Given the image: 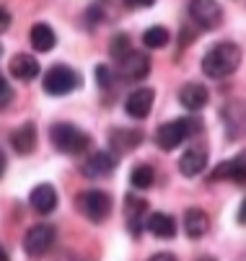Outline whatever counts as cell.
<instances>
[{
	"instance_id": "1",
	"label": "cell",
	"mask_w": 246,
	"mask_h": 261,
	"mask_svg": "<svg viewBox=\"0 0 246 261\" xmlns=\"http://www.w3.org/2000/svg\"><path fill=\"white\" fill-rule=\"evenodd\" d=\"M238 65H241V47L233 42H220L213 49H207V55L202 57V72L213 81L228 78L231 72H236Z\"/></svg>"
},
{
	"instance_id": "2",
	"label": "cell",
	"mask_w": 246,
	"mask_h": 261,
	"mask_svg": "<svg viewBox=\"0 0 246 261\" xmlns=\"http://www.w3.org/2000/svg\"><path fill=\"white\" fill-rule=\"evenodd\" d=\"M50 140L60 153H67V155H81L91 145V137L83 129H78L76 124H67V122L52 124L50 127Z\"/></svg>"
},
{
	"instance_id": "3",
	"label": "cell",
	"mask_w": 246,
	"mask_h": 261,
	"mask_svg": "<svg viewBox=\"0 0 246 261\" xmlns=\"http://www.w3.org/2000/svg\"><path fill=\"white\" fill-rule=\"evenodd\" d=\"M194 132H200V119H192V117L174 119V122H166V124L158 127L156 142H158L161 150H177V147Z\"/></svg>"
},
{
	"instance_id": "4",
	"label": "cell",
	"mask_w": 246,
	"mask_h": 261,
	"mask_svg": "<svg viewBox=\"0 0 246 261\" xmlns=\"http://www.w3.org/2000/svg\"><path fill=\"white\" fill-rule=\"evenodd\" d=\"M78 86H81V75L67 65H55L44 75V91L50 96H65L70 91H76Z\"/></svg>"
},
{
	"instance_id": "5",
	"label": "cell",
	"mask_w": 246,
	"mask_h": 261,
	"mask_svg": "<svg viewBox=\"0 0 246 261\" xmlns=\"http://www.w3.org/2000/svg\"><path fill=\"white\" fill-rule=\"evenodd\" d=\"M78 210L83 212V217H88L91 222H101L107 220V215L112 212V197L101 189H88L78 194Z\"/></svg>"
},
{
	"instance_id": "6",
	"label": "cell",
	"mask_w": 246,
	"mask_h": 261,
	"mask_svg": "<svg viewBox=\"0 0 246 261\" xmlns=\"http://www.w3.org/2000/svg\"><path fill=\"white\" fill-rule=\"evenodd\" d=\"M52 243H55V228L47 225V222H39V225L29 228L26 236H23V251L34 258L44 256L52 248Z\"/></svg>"
},
{
	"instance_id": "7",
	"label": "cell",
	"mask_w": 246,
	"mask_h": 261,
	"mask_svg": "<svg viewBox=\"0 0 246 261\" xmlns=\"http://www.w3.org/2000/svg\"><path fill=\"white\" fill-rule=\"evenodd\" d=\"M189 18L202 29H218L223 23V8L213 0H194L189 3Z\"/></svg>"
},
{
	"instance_id": "8",
	"label": "cell",
	"mask_w": 246,
	"mask_h": 261,
	"mask_svg": "<svg viewBox=\"0 0 246 261\" xmlns=\"http://www.w3.org/2000/svg\"><path fill=\"white\" fill-rule=\"evenodd\" d=\"M125 217H127V228H130L132 236L143 233L145 222H148V204H145V199L127 194V199H125Z\"/></svg>"
},
{
	"instance_id": "9",
	"label": "cell",
	"mask_w": 246,
	"mask_h": 261,
	"mask_svg": "<svg viewBox=\"0 0 246 261\" xmlns=\"http://www.w3.org/2000/svg\"><path fill=\"white\" fill-rule=\"evenodd\" d=\"M153 98H156L153 88H137V91H132V93L127 96V101H125L127 117H132V119H145V117L151 114V109H153Z\"/></svg>"
},
{
	"instance_id": "10",
	"label": "cell",
	"mask_w": 246,
	"mask_h": 261,
	"mask_svg": "<svg viewBox=\"0 0 246 261\" xmlns=\"http://www.w3.org/2000/svg\"><path fill=\"white\" fill-rule=\"evenodd\" d=\"M220 178H228V181H236V184H246V150L238 153L231 161H223L213 173H210V181H220Z\"/></svg>"
},
{
	"instance_id": "11",
	"label": "cell",
	"mask_w": 246,
	"mask_h": 261,
	"mask_svg": "<svg viewBox=\"0 0 246 261\" xmlns=\"http://www.w3.org/2000/svg\"><path fill=\"white\" fill-rule=\"evenodd\" d=\"M29 204H31L34 212H39V215L55 212V207H57V192H55V186H50V184L34 186L31 194H29Z\"/></svg>"
},
{
	"instance_id": "12",
	"label": "cell",
	"mask_w": 246,
	"mask_h": 261,
	"mask_svg": "<svg viewBox=\"0 0 246 261\" xmlns=\"http://www.w3.org/2000/svg\"><path fill=\"white\" fill-rule=\"evenodd\" d=\"M119 72L127 81H143L151 72V60L143 52H130L122 62H119Z\"/></svg>"
},
{
	"instance_id": "13",
	"label": "cell",
	"mask_w": 246,
	"mask_h": 261,
	"mask_svg": "<svg viewBox=\"0 0 246 261\" xmlns=\"http://www.w3.org/2000/svg\"><path fill=\"white\" fill-rule=\"evenodd\" d=\"M8 70H11V75L13 78H18V81H34L39 75V62H37V57H31V55H13L11 57V62H8Z\"/></svg>"
},
{
	"instance_id": "14",
	"label": "cell",
	"mask_w": 246,
	"mask_h": 261,
	"mask_svg": "<svg viewBox=\"0 0 246 261\" xmlns=\"http://www.w3.org/2000/svg\"><path fill=\"white\" fill-rule=\"evenodd\" d=\"M114 168H117V158H114L112 153H104V150L93 153V155L83 163V173H86V176H91V178L109 176Z\"/></svg>"
},
{
	"instance_id": "15",
	"label": "cell",
	"mask_w": 246,
	"mask_h": 261,
	"mask_svg": "<svg viewBox=\"0 0 246 261\" xmlns=\"http://www.w3.org/2000/svg\"><path fill=\"white\" fill-rule=\"evenodd\" d=\"M11 145H13V150H16L18 155L34 153V147H37V127H34L31 122L21 124V127L11 135Z\"/></svg>"
},
{
	"instance_id": "16",
	"label": "cell",
	"mask_w": 246,
	"mask_h": 261,
	"mask_svg": "<svg viewBox=\"0 0 246 261\" xmlns=\"http://www.w3.org/2000/svg\"><path fill=\"white\" fill-rule=\"evenodd\" d=\"M207 98H210V93H207V88H205L202 83H187V86L179 91V101H182V106L189 109V111L205 109V106H207Z\"/></svg>"
},
{
	"instance_id": "17",
	"label": "cell",
	"mask_w": 246,
	"mask_h": 261,
	"mask_svg": "<svg viewBox=\"0 0 246 261\" xmlns=\"http://www.w3.org/2000/svg\"><path fill=\"white\" fill-rule=\"evenodd\" d=\"M145 228L156 238H174V236H177V222H174V217L166 215V212H151Z\"/></svg>"
},
{
	"instance_id": "18",
	"label": "cell",
	"mask_w": 246,
	"mask_h": 261,
	"mask_svg": "<svg viewBox=\"0 0 246 261\" xmlns=\"http://www.w3.org/2000/svg\"><path fill=\"white\" fill-rule=\"evenodd\" d=\"M207 166V153L202 150V147H189V150L179 158V171L184 176H197L202 173Z\"/></svg>"
},
{
	"instance_id": "19",
	"label": "cell",
	"mask_w": 246,
	"mask_h": 261,
	"mask_svg": "<svg viewBox=\"0 0 246 261\" xmlns=\"http://www.w3.org/2000/svg\"><path fill=\"white\" fill-rule=\"evenodd\" d=\"M207 228H210L207 212H202V210H197V207H192V210L184 212V230H187L189 238H202V236L207 233Z\"/></svg>"
},
{
	"instance_id": "20",
	"label": "cell",
	"mask_w": 246,
	"mask_h": 261,
	"mask_svg": "<svg viewBox=\"0 0 246 261\" xmlns=\"http://www.w3.org/2000/svg\"><path fill=\"white\" fill-rule=\"evenodd\" d=\"M29 39H31V47L37 49V52H50V49L55 47V42H57V36H55V29H52V26H47V23H34Z\"/></svg>"
},
{
	"instance_id": "21",
	"label": "cell",
	"mask_w": 246,
	"mask_h": 261,
	"mask_svg": "<svg viewBox=\"0 0 246 261\" xmlns=\"http://www.w3.org/2000/svg\"><path fill=\"white\" fill-rule=\"evenodd\" d=\"M112 147L117 153H127V150H135V147L140 145V140H143V132L137 129H112Z\"/></svg>"
},
{
	"instance_id": "22",
	"label": "cell",
	"mask_w": 246,
	"mask_h": 261,
	"mask_svg": "<svg viewBox=\"0 0 246 261\" xmlns=\"http://www.w3.org/2000/svg\"><path fill=\"white\" fill-rule=\"evenodd\" d=\"M168 39H171V34H168V29H163V26H151V29H145V34H143V44H145L148 49H161V47L168 44Z\"/></svg>"
},
{
	"instance_id": "23",
	"label": "cell",
	"mask_w": 246,
	"mask_h": 261,
	"mask_svg": "<svg viewBox=\"0 0 246 261\" xmlns=\"http://www.w3.org/2000/svg\"><path fill=\"white\" fill-rule=\"evenodd\" d=\"M153 178H156V171H153L151 166H137V168L132 171V176H130V181H132L135 189H151Z\"/></svg>"
},
{
	"instance_id": "24",
	"label": "cell",
	"mask_w": 246,
	"mask_h": 261,
	"mask_svg": "<svg viewBox=\"0 0 246 261\" xmlns=\"http://www.w3.org/2000/svg\"><path fill=\"white\" fill-rule=\"evenodd\" d=\"M130 52H132V47H130V36H127V34H117L114 39H112V44H109V55H112L117 62H122Z\"/></svg>"
},
{
	"instance_id": "25",
	"label": "cell",
	"mask_w": 246,
	"mask_h": 261,
	"mask_svg": "<svg viewBox=\"0 0 246 261\" xmlns=\"http://www.w3.org/2000/svg\"><path fill=\"white\" fill-rule=\"evenodd\" d=\"M96 83H99L101 88L112 86V70H109L107 65H99V67H96Z\"/></svg>"
},
{
	"instance_id": "26",
	"label": "cell",
	"mask_w": 246,
	"mask_h": 261,
	"mask_svg": "<svg viewBox=\"0 0 246 261\" xmlns=\"http://www.w3.org/2000/svg\"><path fill=\"white\" fill-rule=\"evenodd\" d=\"M11 98H13V88L8 86V81L0 75V109L3 106H8L11 103Z\"/></svg>"
},
{
	"instance_id": "27",
	"label": "cell",
	"mask_w": 246,
	"mask_h": 261,
	"mask_svg": "<svg viewBox=\"0 0 246 261\" xmlns=\"http://www.w3.org/2000/svg\"><path fill=\"white\" fill-rule=\"evenodd\" d=\"M8 26H11V13L6 8H0V34H3Z\"/></svg>"
},
{
	"instance_id": "28",
	"label": "cell",
	"mask_w": 246,
	"mask_h": 261,
	"mask_svg": "<svg viewBox=\"0 0 246 261\" xmlns=\"http://www.w3.org/2000/svg\"><path fill=\"white\" fill-rule=\"evenodd\" d=\"M148 261H177V256H174V253H166V251H163V253H153V256H151Z\"/></svg>"
},
{
	"instance_id": "29",
	"label": "cell",
	"mask_w": 246,
	"mask_h": 261,
	"mask_svg": "<svg viewBox=\"0 0 246 261\" xmlns=\"http://www.w3.org/2000/svg\"><path fill=\"white\" fill-rule=\"evenodd\" d=\"M238 220L246 222V199H243V204H241V210H238Z\"/></svg>"
},
{
	"instance_id": "30",
	"label": "cell",
	"mask_w": 246,
	"mask_h": 261,
	"mask_svg": "<svg viewBox=\"0 0 246 261\" xmlns=\"http://www.w3.org/2000/svg\"><path fill=\"white\" fill-rule=\"evenodd\" d=\"M3 171H6V158H3V153H0V176H3Z\"/></svg>"
},
{
	"instance_id": "31",
	"label": "cell",
	"mask_w": 246,
	"mask_h": 261,
	"mask_svg": "<svg viewBox=\"0 0 246 261\" xmlns=\"http://www.w3.org/2000/svg\"><path fill=\"white\" fill-rule=\"evenodd\" d=\"M0 261H8V253H6V248L0 246Z\"/></svg>"
},
{
	"instance_id": "32",
	"label": "cell",
	"mask_w": 246,
	"mask_h": 261,
	"mask_svg": "<svg viewBox=\"0 0 246 261\" xmlns=\"http://www.w3.org/2000/svg\"><path fill=\"white\" fill-rule=\"evenodd\" d=\"M200 261H215V258H210V256H205V258H200Z\"/></svg>"
},
{
	"instance_id": "33",
	"label": "cell",
	"mask_w": 246,
	"mask_h": 261,
	"mask_svg": "<svg viewBox=\"0 0 246 261\" xmlns=\"http://www.w3.org/2000/svg\"><path fill=\"white\" fill-rule=\"evenodd\" d=\"M0 57H3V47H0Z\"/></svg>"
}]
</instances>
